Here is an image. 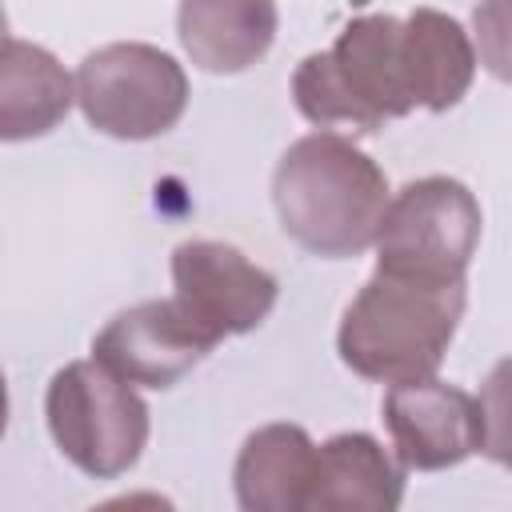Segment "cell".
Listing matches in <instances>:
<instances>
[{
    "mask_svg": "<svg viewBox=\"0 0 512 512\" xmlns=\"http://www.w3.org/2000/svg\"><path fill=\"white\" fill-rule=\"evenodd\" d=\"M292 100L308 124H352L356 132H380L388 120L416 112L420 88L404 20L388 12L348 20L332 48L300 60Z\"/></svg>",
    "mask_w": 512,
    "mask_h": 512,
    "instance_id": "3957f363",
    "label": "cell"
},
{
    "mask_svg": "<svg viewBox=\"0 0 512 512\" xmlns=\"http://www.w3.org/2000/svg\"><path fill=\"white\" fill-rule=\"evenodd\" d=\"M468 304L464 276L376 268L340 316V360L380 384L436 376Z\"/></svg>",
    "mask_w": 512,
    "mask_h": 512,
    "instance_id": "7a4b0ae2",
    "label": "cell"
},
{
    "mask_svg": "<svg viewBox=\"0 0 512 512\" xmlns=\"http://www.w3.org/2000/svg\"><path fill=\"white\" fill-rule=\"evenodd\" d=\"M472 44L480 64L500 84H512V0H476Z\"/></svg>",
    "mask_w": 512,
    "mask_h": 512,
    "instance_id": "9a60e30c",
    "label": "cell"
},
{
    "mask_svg": "<svg viewBox=\"0 0 512 512\" xmlns=\"http://www.w3.org/2000/svg\"><path fill=\"white\" fill-rule=\"evenodd\" d=\"M384 168L340 132H308L276 160L272 204L280 228L324 260L360 256L376 244L388 212Z\"/></svg>",
    "mask_w": 512,
    "mask_h": 512,
    "instance_id": "6da1fadb",
    "label": "cell"
},
{
    "mask_svg": "<svg viewBox=\"0 0 512 512\" xmlns=\"http://www.w3.org/2000/svg\"><path fill=\"white\" fill-rule=\"evenodd\" d=\"M76 100V80L64 64L28 40L8 36L0 56V136L8 144L52 132Z\"/></svg>",
    "mask_w": 512,
    "mask_h": 512,
    "instance_id": "4fadbf2b",
    "label": "cell"
},
{
    "mask_svg": "<svg viewBox=\"0 0 512 512\" xmlns=\"http://www.w3.org/2000/svg\"><path fill=\"white\" fill-rule=\"evenodd\" d=\"M316 448L300 424L256 428L236 456L232 488L244 512H308Z\"/></svg>",
    "mask_w": 512,
    "mask_h": 512,
    "instance_id": "8fae6325",
    "label": "cell"
},
{
    "mask_svg": "<svg viewBox=\"0 0 512 512\" xmlns=\"http://www.w3.org/2000/svg\"><path fill=\"white\" fill-rule=\"evenodd\" d=\"M76 104L84 120L112 140H156L184 116L188 76L172 52L116 40L80 60Z\"/></svg>",
    "mask_w": 512,
    "mask_h": 512,
    "instance_id": "5b68a950",
    "label": "cell"
},
{
    "mask_svg": "<svg viewBox=\"0 0 512 512\" xmlns=\"http://www.w3.org/2000/svg\"><path fill=\"white\" fill-rule=\"evenodd\" d=\"M44 420L64 460L92 480L124 476L148 444V404L100 360H72L48 380Z\"/></svg>",
    "mask_w": 512,
    "mask_h": 512,
    "instance_id": "277c9868",
    "label": "cell"
},
{
    "mask_svg": "<svg viewBox=\"0 0 512 512\" xmlns=\"http://www.w3.org/2000/svg\"><path fill=\"white\" fill-rule=\"evenodd\" d=\"M480 204L452 176L408 180L376 232V268L420 276H464L480 244Z\"/></svg>",
    "mask_w": 512,
    "mask_h": 512,
    "instance_id": "8992f818",
    "label": "cell"
},
{
    "mask_svg": "<svg viewBox=\"0 0 512 512\" xmlns=\"http://www.w3.org/2000/svg\"><path fill=\"white\" fill-rule=\"evenodd\" d=\"M276 28V0H180L176 8L184 56L212 76H236L264 60Z\"/></svg>",
    "mask_w": 512,
    "mask_h": 512,
    "instance_id": "30bf717a",
    "label": "cell"
},
{
    "mask_svg": "<svg viewBox=\"0 0 512 512\" xmlns=\"http://www.w3.org/2000/svg\"><path fill=\"white\" fill-rule=\"evenodd\" d=\"M384 424L400 464L412 472L456 468L484 444L480 400L436 376L400 380L384 392Z\"/></svg>",
    "mask_w": 512,
    "mask_h": 512,
    "instance_id": "9c48e42d",
    "label": "cell"
},
{
    "mask_svg": "<svg viewBox=\"0 0 512 512\" xmlns=\"http://www.w3.org/2000/svg\"><path fill=\"white\" fill-rule=\"evenodd\" d=\"M480 420H484V444L480 452L500 464L512 468V356H504L480 384Z\"/></svg>",
    "mask_w": 512,
    "mask_h": 512,
    "instance_id": "5bb4252c",
    "label": "cell"
},
{
    "mask_svg": "<svg viewBox=\"0 0 512 512\" xmlns=\"http://www.w3.org/2000/svg\"><path fill=\"white\" fill-rule=\"evenodd\" d=\"M404 464L368 432H336L316 448V480L308 512L364 508L392 512L404 500Z\"/></svg>",
    "mask_w": 512,
    "mask_h": 512,
    "instance_id": "7c38bea8",
    "label": "cell"
},
{
    "mask_svg": "<svg viewBox=\"0 0 512 512\" xmlns=\"http://www.w3.org/2000/svg\"><path fill=\"white\" fill-rule=\"evenodd\" d=\"M172 296L220 340L264 324L280 284L224 240H184L172 248Z\"/></svg>",
    "mask_w": 512,
    "mask_h": 512,
    "instance_id": "ba28073f",
    "label": "cell"
},
{
    "mask_svg": "<svg viewBox=\"0 0 512 512\" xmlns=\"http://www.w3.org/2000/svg\"><path fill=\"white\" fill-rule=\"evenodd\" d=\"M220 344L176 296L116 312L92 340V360L140 388H172Z\"/></svg>",
    "mask_w": 512,
    "mask_h": 512,
    "instance_id": "52a82bcc",
    "label": "cell"
}]
</instances>
